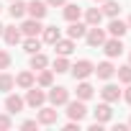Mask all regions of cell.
I'll return each mask as SVG.
<instances>
[{"label": "cell", "instance_id": "obj_1", "mask_svg": "<svg viewBox=\"0 0 131 131\" xmlns=\"http://www.w3.org/2000/svg\"><path fill=\"white\" fill-rule=\"evenodd\" d=\"M46 100L57 108V105H67V100H70V90L67 88H62V85H57V88H51L49 93H46Z\"/></svg>", "mask_w": 131, "mask_h": 131}, {"label": "cell", "instance_id": "obj_2", "mask_svg": "<svg viewBox=\"0 0 131 131\" xmlns=\"http://www.w3.org/2000/svg\"><path fill=\"white\" fill-rule=\"evenodd\" d=\"M44 103H46V93H44L41 88L31 85L28 93H26V105H31V108H41Z\"/></svg>", "mask_w": 131, "mask_h": 131}, {"label": "cell", "instance_id": "obj_3", "mask_svg": "<svg viewBox=\"0 0 131 131\" xmlns=\"http://www.w3.org/2000/svg\"><path fill=\"white\" fill-rule=\"evenodd\" d=\"M67 116L72 118V121H82L85 116H88V108H85V100H67Z\"/></svg>", "mask_w": 131, "mask_h": 131}, {"label": "cell", "instance_id": "obj_4", "mask_svg": "<svg viewBox=\"0 0 131 131\" xmlns=\"http://www.w3.org/2000/svg\"><path fill=\"white\" fill-rule=\"evenodd\" d=\"M70 70H72L75 80H85V77H90V75H93V70H95V67H93V62H90V59H80L77 64H72Z\"/></svg>", "mask_w": 131, "mask_h": 131}, {"label": "cell", "instance_id": "obj_5", "mask_svg": "<svg viewBox=\"0 0 131 131\" xmlns=\"http://www.w3.org/2000/svg\"><path fill=\"white\" fill-rule=\"evenodd\" d=\"M85 39H88V44H90L93 49H95V46H103V41H105V31L98 28V26H90L88 34H85Z\"/></svg>", "mask_w": 131, "mask_h": 131}, {"label": "cell", "instance_id": "obj_6", "mask_svg": "<svg viewBox=\"0 0 131 131\" xmlns=\"http://www.w3.org/2000/svg\"><path fill=\"white\" fill-rule=\"evenodd\" d=\"M103 51H105L108 57H121V54H123V44H121V39H118V36L105 39V41H103Z\"/></svg>", "mask_w": 131, "mask_h": 131}, {"label": "cell", "instance_id": "obj_7", "mask_svg": "<svg viewBox=\"0 0 131 131\" xmlns=\"http://www.w3.org/2000/svg\"><path fill=\"white\" fill-rule=\"evenodd\" d=\"M23 105H26V100H23L21 95H13V93H8V98H5V111H8L10 116L21 113V111H23Z\"/></svg>", "mask_w": 131, "mask_h": 131}, {"label": "cell", "instance_id": "obj_8", "mask_svg": "<svg viewBox=\"0 0 131 131\" xmlns=\"http://www.w3.org/2000/svg\"><path fill=\"white\" fill-rule=\"evenodd\" d=\"M41 31H44V26H41L39 18H28V21L21 23V34H26V36H39Z\"/></svg>", "mask_w": 131, "mask_h": 131}, {"label": "cell", "instance_id": "obj_9", "mask_svg": "<svg viewBox=\"0 0 131 131\" xmlns=\"http://www.w3.org/2000/svg\"><path fill=\"white\" fill-rule=\"evenodd\" d=\"M26 13L31 16V18H44L46 16V3H41V0H31V3H26Z\"/></svg>", "mask_w": 131, "mask_h": 131}, {"label": "cell", "instance_id": "obj_10", "mask_svg": "<svg viewBox=\"0 0 131 131\" xmlns=\"http://www.w3.org/2000/svg\"><path fill=\"white\" fill-rule=\"evenodd\" d=\"M3 39H5L8 46L21 44V28H16V26H5V28H3Z\"/></svg>", "mask_w": 131, "mask_h": 131}, {"label": "cell", "instance_id": "obj_11", "mask_svg": "<svg viewBox=\"0 0 131 131\" xmlns=\"http://www.w3.org/2000/svg\"><path fill=\"white\" fill-rule=\"evenodd\" d=\"M93 116H95V121H98V123H108V121H111V116H113V111H111V105H108V103H100V105L93 111Z\"/></svg>", "mask_w": 131, "mask_h": 131}, {"label": "cell", "instance_id": "obj_12", "mask_svg": "<svg viewBox=\"0 0 131 131\" xmlns=\"http://www.w3.org/2000/svg\"><path fill=\"white\" fill-rule=\"evenodd\" d=\"M39 123H44V126H51V123H57V108H39Z\"/></svg>", "mask_w": 131, "mask_h": 131}, {"label": "cell", "instance_id": "obj_13", "mask_svg": "<svg viewBox=\"0 0 131 131\" xmlns=\"http://www.w3.org/2000/svg\"><path fill=\"white\" fill-rule=\"evenodd\" d=\"M54 49H57V54H62V57H70V54L75 51V39H59V41L54 44Z\"/></svg>", "mask_w": 131, "mask_h": 131}, {"label": "cell", "instance_id": "obj_14", "mask_svg": "<svg viewBox=\"0 0 131 131\" xmlns=\"http://www.w3.org/2000/svg\"><path fill=\"white\" fill-rule=\"evenodd\" d=\"M93 72H95V75H98L100 80H111V77L116 75V67H113V64H111V62H100V64H98V67L93 70Z\"/></svg>", "mask_w": 131, "mask_h": 131}, {"label": "cell", "instance_id": "obj_15", "mask_svg": "<svg viewBox=\"0 0 131 131\" xmlns=\"http://www.w3.org/2000/svg\"><path fill=\"white\" fill-rule=\"evenodd\" d=\"M88 34V26L80 23V21H70V28H67V36L70 39H82Z\"/></svg>", "mask_w": 131, "mask_h": 131}, {"label": "cell", "instance_id": "obj_16", "mask_svg": "<svg viewBox=\"0 0 131 131\" xmlns=\"http://www.w3.org/2000/svg\"><path fill=\"white\" fill-rule=\"evenodd\" d=\"M126 31H128V23H123V21H118V18H113V21L108 23V34H111V36H118V39H121Z\"/></svg>", "mask_w": 131, "mask_h": 131}, {"label": "cell", "instance_id": "obj_17", "mask_svg": "<svg viewBox=\"0 0 131 131\" xmlns=\"http://www.w3.org/2000/svg\"><path fill=\"white\" fill-rule=\"evenodd\" d=\"M100 95H103L105 103H116V100L121 98V90H118V85H105V88L100 90Z\"/></svg>", "mask_w": 131, "mask_h": 131}, {"label": "cell", "instance_id": "obj_18", "mask_svg": "<svg viewBox=\"0 0 131 131\" xmlns=\"http://www.w3.org/2000/svg\"><path fill=\"white\" fill-rule=\"evenodd\" d=\"M8 13H10L13 21H16V18H23V16H26V3H23V0H10Z\"/></svg>", "mask_w": 131, "mask_h": 131}, {"label": "cell", "instance_id": "obj_19", "mask_svg": "<svg viewBox=\"0 0 131 131\" xmlns=\"http://www.w3.org/2000/svg\"><path fill=\"white\" fill-rule=\"evenodd\" d=\"M41 34H44V41H46V44H57V41L62 39V31H59L57 26H44Z\"/></svg>", "mask_w": 131, "mask_h": 131}, {"label": "cell", "instance_id": "obj_20", "mask_svg": "<svg viewBox=\"0 0 131 131\" xmlns=\"http://www.w3.org/2000/svg\"><path fill=\"white\" fill-rule=\"evenodd\" d=\"M16 85H18V88H23V90H28L31 85H36V77H34V72H28V70H26V72H21V75L16 77Z\"/></svg>", "mask_w": 131, "mask_h": 131}, {"label": "cell", "instance_id": "obj_21", "mask_svg": "<svg viewBox=\"0 0 131 131\" xmlns=\"http://www.w3.org/2000/svg\"><path fill=\"white\" fill-rule=\"evenodd\" d=\"M93 95H95V88H93L90 82L80 80V85H77V98H80V100H90Z\"/></svg>", "mask_w": 131, "mask_h": 131}, {"label": "cell", "instance_id": "obj_22", "mask_svg": "<svg viewBox=\"0 0 131 131\" xmlns=\"http://www.w3.org/2000/svg\"><path fill=\"white\" fill-rule=\"evenodd\" d=\"M80 16H82V8L80 5L64 3V18H67V21H80Z\"/></svg>", "mask_w": 131, "mask_h": 131}, {"label": "cell", "instance_id": "obj_23", "mask_svg": "<svg viewBox=\"0 0 131 131\" xmlns=\"http://www.w3.org/2000/svg\"><path fill=\"white\" fill-rule=\"evenodd\" d=\"M118 13H121V3H116V0H103V16L116 18Z\"/></svg>", "mask_w": 131, "mask_h": 131}, {"label": "cell", "instance_id": "obj_24", "mask_svg": "<svg viewBox=\"0 0 131 131\" xmlns=\"http://www.w3.org/2000/svg\"><path fill=\"white\" fill-rule=\"evenodd\" d=\"M16 88V77L8 72H0V93H10Z\"/></svg>", "mask_w": 131, "mask_h": 131}, {"label": "cell", "instance_id": "obj_25", "mask_svg": "<svg viewBox=\"0 0 131 131\" xmlns=\"http://www.w3.org/2000/svg\"><path fill=\"white\" fill-rule=\"evenodd\" d=\"M85 21H88V26H100V21H103V10H98V8H88Z\"/></svg>", "mask_w": 131, "mask_h": 131}, {"label": "cell", "instance_id": "obj_26", "mask_svg": "<svg viewBox=\"0 0 131 131\" xmlns=\"http://www.w3.org/2000/svg\"><path fill=\"white\" fill-rule=\"evenodd\" d=\"M23 51H28V54L41 51V41H39L36 36H26V41H23Z\"/></svg>", "mask_w": 131, "mask_h": 131}, {"label": "cell", "instance_id": "obj_27", "mask_svg": "<svg viewBox=\"0 0 131 131\" xmlns=\"http://www.w3.org/2000/svg\"><path fill=\"white\" fill-rule=\"evenodd\" d=\"M39 88H51V82H54V70H41V75H39Z\"/></svg>", "mask_w": 131, "mask_h": 131}, {"label": "cell", "instance_id": "obj_28", "mask_svg": "<svg viewBox=\"0 0 131 131\" xmlns=\"http://www.w3.org/2000/svg\"><path fill=\"white\" fill-rule=\"evenodd\" d=\"M54 72H57V75L70 72V62H67V57H62V54H57V57H54Z\"/></svg>", "mask_w": 131, "mask_h": 131}, {"label": "cell", "instance_id": "obj_29", "mask_svg": "<svg viewBox=\"0 0 131 131\" xmlns=\"http://www.w3.org/2000/svg\"><path fill=\"white\" fill-rule=\"evenodd\" d=\"M49 64V59L41 54V51H36V54H31V70H44Z\"/></svg>", "mask_w": 131, "mask_h": 131}, {"label": "cell", "instance_id": "obj_30", "mask_svg": "<svg viewBox=\"0 0 131 131\" xmlns=\"http://www.w3.org/2000/svg\"><path fill=\"white\" fill-rule=\"evenodd\" d=\"M116 72H118V80H121V82H126V85L131 82V64H126V67H121V70H116Z\"/></svg>", "mask_w": 131, "mask_h": 131}, {"label": "cell", "instance_id": "obj_31", "mask_svg": "<svg viewBox=\"0 0 131 131\" xmlns=\"http://www.w3.org/2000/svg\"><path fill=\"white\" fill-rule=\"evenodd\" d=\"M10 67V54L0 49V70H8Z\"/></svg>", "mask_w": 131, "mask_h": 131}, {"label": "cell", "instance_id": "obj_32", "mask_svg": "<svg viewBox=\"0 0 131 131\" xmlns=\"http://www.w3.org/2000/svg\"><path fill=\"white\" fill-rule=\"evenodd\" d=\"M13 126V121H10V116H0V131H8Z\"/></svg>", "mask_w": 131, "mask_h": 131}, {"label": "cell", "instance_id": "obj_33", "mask_svg": "<svg viewBox=\"0 0 131 131\" xmlns=\"http://www.w3.org/2000/svg\"><path fill=\"white\" fill-rule=\"evenodd\" d=\"M36 123H39V121H23L21 126H23V128H36Z\"/></svg>", "mask_w": 131, "mask_h": 131}, {"label": "cell", "instance_id": "obj_34", "mask_svg": "<svg viewBox=\"0 0 131 131\" xmlns=\"http://www.w3.org/2000/svg\"><path fill=\"white\" fill-rule=\"evenodd\" d=\"M123 100L131 103V82H128V88H126V93H123Z\"/></svg>", "mask_w": 131, "mask_h": 131}, {"label": "cell", "instance_id": "obj_35", "mask_svg": "<svg viewBox=\"0 0 131 131\" xmlns=\"http://www.w3.org/2000/svg\"><path fill=\"white\" fill-rule=\"evenodd\" d=\"M67 0H46V5H64Z\"/></svg>", "mask_w": 131, "mask_h": 131}, {"label": "cell", "instance_id": "obj_36", "mask_svg": "<svg viewBox=\"0 0 131 131\" xmlns=\"http://www.w3.org/2000/svg\"><path fill=\"white\" fill-rule=\"evenodd\" d=\"M3 28H5V26H3V23H0V36H3Z\"/></svg>", "mask_w": 131, "mask_h": 131}, {"label": "cell", "instance_id": "obj_37", "mask_svg": "<svg viewBox=\"0 0 131 131\" xmlns=\"http://www.w3.org/2000/svg\"><path fill=\"white\" fill-rule=\"evenodd\" d=\"M128 28H131V16H128Z\"/></svg>", "mask_w": 131, "mask_h": 131}, {"label": "cell", "instance_id": "obj_38", "mask_svg": "<svg viewBox=\"0 0 131 131\" xmlns=\"http://www.w3.org/2000/svg\"><path fill=\"white\" fill-rule=\"evenodd\" d=\"M128 64H131V54H128Z\"/></svg>", "mask_w": 131, "mask_h": 131}, {"label": "cell", "instance_id": "obj_39", "mask_svg": "<svg viewBox=\"0 0 131 131\" xmlns=\"http://www.w3.org/2000/svg\"><path fill=\"white\" fill-rule=\"evenodd\" d=\"M95 3H103V0H95Z\"/></svg>", "mask_w": 131, "mask_h": 131}, {"label": "cell", "instance_id": "obj_40", "mask_svg": "<svg viewBox=\"0 0 131 131\" xmlns=\"http://www.w3.org/2000/svg\"><path fill=\"white\" fill-rule=\"evenodd\" d=\"M128 126H131V118H128Z\"/></svg>", "mask_w": 131, "mask_h": 131}, {"label": "cell", "instance_id": "obj_41", "mask_svg": "<svg viewBox=\"0 0 131 131\" xmlns=\"http://www.w3.org/2000/svg\"><path fill=\"white\" fill-rule=\"evenodd\" d=\"M0 10H3V8H0Z\"/></svg>", "mask_w": 131, "mask_h": 131}]
</instances>
